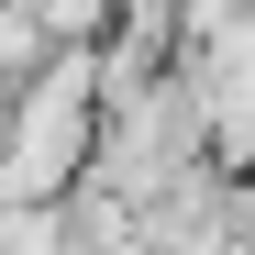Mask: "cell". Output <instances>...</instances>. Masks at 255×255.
Masks as SVG:
<instances>
[{"label":"cell","mask_w":255,"mask_h":255,"mask_svg":"<svg viewBox=\"0 0 255 255\" xmlns=\"http://www.w3.org/2000/svg\"><path fill=\"white\" fill-rule=\"evenodd\" d=\"M89 100H100V67L89 56H56L45 89H22L11 122H0V189H22V200H56L78 166H89Z\"/></svg>","instance_id":"6da1fadb"},{"label":"cell","mask_w":255,"mask_h":255,"mask_svg":"<svg viewBox=\"0 0 255 255\" xmlns=\"http://www.w3.org/2000/svg\"><path fill=\"white\" fill-rule=\"evenodd\" d=\"M0 255H56V200L0 189Z\"/></svg>","instance_id":"7a4b0ae2"},{"label":"cell","mask_w":255,"mask_h":255,"mask_svg":"<svg viewBox=\"0 0 255 255\" xmlns=\"http://www.w3.org/2000/svg\"><path fill=\"white\" fill-rule=\"evenodd\" d=\"M0 122H11V67H0Z\"/></svg>","instance_id":"3957f363"}]
</instances>
